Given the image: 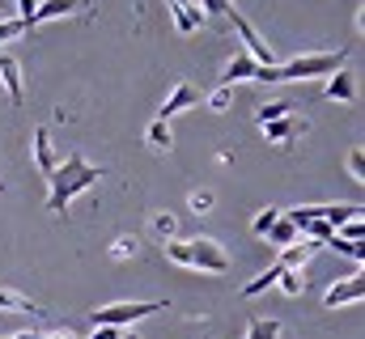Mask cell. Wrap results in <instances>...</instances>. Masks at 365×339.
Instances as JSON below:
<instances>
[{
    "mask_svg": "<svg viewBox=\"0 0 365 339\" xmlns=\"http://www.w3.org/2000/svg\"><path fill=\"white\" fill-rule=\"evenodd\" d=\"M98 178H106V170L102 166H86V157L73 149L64 162H56V170H51V195H47V212H64L68 208V199L73 195H81L86 187H93Z\"/></svg>",
    "mask_w": 365,
    "mask_h": 339,
    "instance_id": "6da1fadb",
    "label": "cell"
},
{
    "mask_svg": "<svg viewBox=\"0 0 365 339\" xmlns=\"http://www.w3.org/2000/svg\"><path fill=\"white\" fill-rule=\"evenodd\" d=\"M344 68V51H319V56H297L289 64H276V68H255L251 81H310V77H331Z\"/></svg>",
    "mask_w": 365,
    "mask_h": 339,
    "instance_id": "7a4b0ae2",
    "label": "cell"
},
{
    "mask_svg": "<svg viewBox=\"0 0 365 339\" xmlns=\"http://www.w3.org/2000/svg\"><path fill=\"white\" fill-rule=\"evenodd\" d=\"M166 259L179 263V267H200V271H212V276H225L230 271V254L217 238H191V242H179L170 238L166 242Z\"/></svg>",
    "mask_w": 365,
    "mask_h": 339,
    "instance_id": "3957f363",
    "label": "cell"
},
{
    "mask_svg": "<svg viewBox=\"0 0 365 339\" xmlns=\"http://www.w3.org/2000/svg\"><path fill=\"white\" fill-rule=\"evenodd\" d=\"M166 301H119V306H102L93 310V323L98 327H123V323H136V318H149V314H162Z\"/></svg>",
    "mask_w": 365,
    "mask_h": 339,
    "instance_id": "277c9868",
    "label": "cell"
},
{
    "mask_svg": "<svg viewBox=\"0 0 365 339\" xmlns=\"http://www.w3.org/2000/svg\"><path fill=\"white\" fill-rule=\"evenodd\" d=\"M230 26H234V30L242 34V43H247V56H251V60H255L259 68H276L272 47L264 43V34H259V30H255V26H251V21L242 17V13H234V17H230Z\"/></svg>",
    "mask_w": 365,
    "mask_h": 339,
    "instance_id": "5b68a950",
    "label": "cell"
},
{
    "mask_svg": "<svg viewBox=\"0 0 365 339\" xmlns=\"http://www.w3.org/2000/svg\"><path fill=\"white\" fill-rule=\"evenodd\" d=\"M361 297H365V280H361V271H357V276H349V280H336V284L327 288L323 306H327V310H340V306H353V301H361Z\"/></svg>",
    "mask_w": 365,
    "mask_h": 339,
    "instance_id": "8992f818",
    "label": "cell"
},
{
    "mask_svg": "<svg viewBox=\"0 0 365 339\" xmlns=\"http://www.w3.org/2000/svg\"><path fill=\"white\" fill-rule=\"evenodd\" d=\"M306 132H310V123H306V119H297V115H284V119H276V123L264 127L268 145H280V149H284V145H293V140H297V136H306Z\"/></svg>",
    "mask_w": 365,
    "mask_h": 339,
    "instance_id": "52a82bcc",
    "label": "cell"
},
{
    "mask_svg": "<svg viewBox=\"0 0 365 339\" xmlns=\"http://www.w3.org/2000/svg\"><path fill=\"white\" fill-rule=\"evenodd\" d=\"M0 85H4V93H9V102H13V106H21V102H26V85H21V64H17L13 56H4V51H0Z\"/></svg>",
    "mask_w": 365,
    "mask_h": 339,
    "instance_id": "ba28073f",
    "label": "cell"
},
{
    "mask_svg": "<svg viewBox=\"0 0 365 339\" xmlns=\"http://www.w3.org/2000/svg\"><path fill=\"white\" fill-rule=\"evenodd\" d=\"M195 102H200V89H195L191 81H179V85H175V93L166 98V106L158 110V119H162V123H170V119H175L179 110H187V106H195Z\"/></svg>",
    "mask_w": 365,
    "mask_h": 339,
    "instance_id": "9c48e42d",
    "label": "cell"
},
{
    "mask_svg": "<svg viewBox=\"0 0 365 339\" xmlns=\"http://www.w3.org/2000/svg\"><path fill=\"white\" fill-rule=\"evenodd\" d=\"M77 9H90V0H43V4H34V13H30V30H34L38 21L64 17V13H77Z\"/></svg>",
    "mask_w": 365,
    "mask_h": 339,
    "instance_id": "30bf717a",
    "label": "cell"
},
{
    "mask_svg": "<svg viewBox=\"0 0 365 339\" xmlns=\"http://www.w3.org/2000/svg\"><path fill=\"white\" fill-rule=\"evenodd\" d=\"M0 314H26V318H47L43 306H34L30 297H21L17 288H0Z\"/></svg>",
    "mask_w": 365,
    "mask_h": 339,
    "instance_id": "8fae6325",
    "label": "cell"
},
{
    "mask_svg": "<svg viewBox=\"0 0 365 339\" xmlns=\"http://www.w3.org/2000/svg\"><path fill=\"white\" fill-rule=\"evenodd\" d=\"M255 68H259V64H255L247 51H238V56H230V60H225V68H221V85L251 81V77H255Z\"/></svg>",
    "mask_w": 365,
    "mask_h": 339,
    "instance_id": "7c38bea8",
    "label": "cell"
},
{
    "mask_svg": "<svg viewBox=\"0 0 365 339\" xmlns=\"http://www.w3.org/2000/svg\"><path fill=\"white\" fill-rule=\"evenodd\" d=\"M30 145H34V162H38V170H43V178H51V170H56V153H51V132H47V127H38Z\"/></svg>",
    "mask_w": 365,
    "mask_h": 339,
    "instance_id": "4fadbf2b",
    "label": "cell"
},
{
    "mask_svg": "<svg viewBox=\"0 0 365 339\" xmlns=\"http://www.w3.org/2000/svg\"><path fill=\"white\" fill-rule=\"evenodd\" d=\"M145 140H149V149H158V153H166V149L175 145V136H170V123H162V119H153V123L145 127Z\"/></svg>",
    "mask_w": 365,
    "mask_h": 339,
    "instance_id": "5bb4252c",
    "label": "cell"
},
{
    "mask_svg": "<svg viewBox=\"0 0 365 339\" xmlns=\"http://www.w3.org/2000/svg\"><path fill=\"white\" fill-rule=\"evenodd\" d=\"M327 98L331 102H353V77L340 68V73H331V81H327Z\"/></svg>",
    "mask_w": 365,
    "mask_h": 339,
    "instance_id": "9a60e30c",
    "label": "cell"
},
{
    "mask_svg": "<svg viewBox=\"0 0 365 339\" xmlns=\"http://www.w3.org/2000/svg\"><path fill=\"white\" fill-rule=\"evenodd\" d=\"M280 331H284L280 318H255V323L247 327V339H280Z\"/></svg>",
    "mask_w": 365,
    "mask_h": 339,
    "instance_id": "2e32d148",
    "label": "cell"
},
{
    "mask_svg": "<svg viewBox=\"0 0 365 339\" xmlns=\"http://www.w3.org/2000/svg\"><path fill=\"white\" fill-rule=\"evenodd\" d=\"M276 280H280V267H268V271H259V276H255V280H251V284H247V288H242V297H259V293H268V288H272Z\"/></svg>",
    "mask_w": 365,
    "mask_h": 339,
    "instance_id": "e0dca14e",
    "label": "cell"
},
{
    "mask_svg": "<svg viewBox=\"0 0 365 339\" xmlns=\"http://www.w3.org/2000/svg\"><path fill=\"white\" fill-rule=\"evenodd\" d=\"M195 4H200V13H204L208 21H212V17H225V21H230V17L238 13V4H234V0H195Z\"/></svg>",
    "mask_w": 365,
    "mask_h": 339,
    "instance_id": "ac0fdd59",
    "label": "cell"
},
{
    "mask_svg": "<svg viewBox=\"0 0 365 339\" xmlns=\"http://www.w3.org/2000/svg\"><path fill=\"white\" fill-rule=\"evenodd\" d=\"M136 254H140V238H132V234H119L110 242V259H136Z\"/></svg>",
    "mask_w": 365,
    "mask_h": 339,
    "instance_id": "d6986e66",
    "label": "cell"
},
{
    "mask_svg": "<svg viewBox=\"0 0 365 339\" xmlns=\"http://www.w3.org/2000/svg\"><path fill=\"white\" fill-rule=\"evenodd\" d=\"M289 110H293V106H289V102H264V106H259V110H255V119H259V123H264V127H268V123H276V119H284V115H289Z\"/></svg>",
    "mask_w": 365,
    "mask_h": 339,
    "instance_id": "ffe728a7",
    "label": "cell"
},
{
    "mask_svg": "<svg viewBox=\"0 0 365 339\" xmlns=\"http://www.w3.org/2000/svg\"><path fill=\"white\" fill-rule=\"evenodd\" d=\"M268 238H272V246H280V251H284V246H293V238H297V229H293V225H289V221L280 217V221H276L272 229H268Z\"/></svg>",
    "mask_w": 365,
    "mask_h": 339,
    "instance_id": "44dd1931",
    "label": "cell"
},
{
    "mask_svg": "<svg viewBox=\"0 0 365 339\" xmlns=\"http://www.w3.org/2000/svg\"><path fill=\"white\" fill-rule=\"evenodd\" d=\"M230 106H234V85H217V89L208 93V110L221 115V110H230Z\"/></svg>",
    "mask_w": 365,
    "mask_h": 339,
    "instance_id": "7402d4cb",
    "label": "cell"
},
{
    "mask_svg": "<svg viewBox=\"0 0 365 339\" xmlns=\"http://www.w3.org/2000/svg\"><path fill=\"white\" fill-rule=\"evenodd\" d=\"M153 234H158L162 242H170V238L179 234V221H175L170 212H158V217H153Z\"/></svg>",
    "mask_w": 365,
    "mask_h": 339,
    "instance_id": "603a6c76",
    "label": "cell"
},
{
    "mask_svg": "<svg viewBox=\"0 0 365 339\" xmlns=\"http://www.w3.org/2000/svg\"><path fill=\"white\" fill-rule=\"evenodd\" d=\"M26 30H30V26H26L21 17H9V21H0V47H4V43H13V38H21Z\"/></svg>",
    "mask_w": 365,
    "mask_h": 339,
    "instance_id": "cb8c5ba5",
    "label": "cell"
},
{
    "mask_svg": "<svg viewBox=\"0 0 365 339\" xmlns=\"http://www.w3.org/2000/svg\"><path fill=\"white\" fill-rule=\"evenodd\" d=\"M276 284H280V293H284V297H302V271H280V280H276Z\"/></svg>",
    "mask_w": 365,
    "mask_h": 339,
    "instance_id": "d4e9b609",
    "label": "cell"
},
{
    "mask_svg": "<svg viewBox=\"0 0 365 339\" xmlns=\"http://www.w3.org/2000/svg\"><path fill=\"white\" fill-rule=\"evenodd\" d=\"M276 221H280V208H264V212L255 217V225H251V229H255L259 238H268V229H272Z\"/></svg>",
    "mask_w": 365,
    "mask_h": 339,
    "instance_id": "484cf974",
    "label": "cell"
},
{
    "mask_svg": "<svg viewBox=\"0 0 365 339\" xmlns=\"http://www.w3.org/2000/svg\"><path fill=\"white\" fill-rule=\"evenodd\" d=\"M336 238H344V242H361V238H365V225H361V217H357V221H344V225L336 229Z\"/></svg>",
    "mask_w": 365,
    "mask_h": 339,
    "instance_id": "4316f807",
    "label": "cell"
},
{
    "mask_svg": "<svg viewBox=\"0 0 365 339\" xmlns=\"http://www.w3.org/2000/svg\"><path fill=\"white\" fill-rule=\"evenodd\" d=\"M349 178H353V182H365V153L361 149L349 153Z\"/></svg>",
    "mask_w": 365,
    "mask_h": 339,
    "instance_id": "83f0119b",
    "label": "cell"
},
{
    "mask_svg": "<svg viewBox=\"0 0 365 339\" xmlns=\"http://www.w3.org/2000/svg\"><path fill=\"white\" fill-rule=\"evenodd\" d=\"M327 246H331L336 254H349V259H361V242H344V238H336V234H331V242H327Z\"/></svg>",
    "mask_w": 365,
    "mask_h": 339,
    "instance_id": "f1b7e54d",
    "label": "cell"
},
{
    "mask_svg": "<svg viewBox=\"0 0 365 339\" xmlns=\"http://www.w3.org/2000/svg\"><path fill=\"white\" fill-rule=\"evenodd\" d=\"M187 204H191V212H200V217H204V212L212 208V191H191V199H187Z\"/></svg>",
    "mask_w": 365,
    "mask_h": 339,
    "instance_id": "f546056e",
    "label": "cell"
},
{
    "mask_svg": "<svg viewBox=\"0 0 365 339\" xmlns=\"http://www.w3.org/2000/svg\"><path fill=\"white\" fill-rule=\"evenodd\" d=\"M119 339H136V335H119Z\"/></svg>",
    "mask_w": 365,
    "mask_h": 339,
    "instance_id": "4dcf8cb0",
    "label": "cell"
}]
</instances>
